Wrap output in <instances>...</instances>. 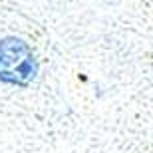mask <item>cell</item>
<instances>
[{
	"mask_svg": "<svg viewBox=\"0 0 153 153\" xmlns=\"http://www.w3.org/2000/svg\"><path fill=\"white\" fill-rule=\"evenodd\" d=\"M38 60L28 42L16 36L0 40V82L28 88L38 76Z\"/></svg>",
	"mask_w": 153,
	"mask_h": 153,
	"instance_id": "cell-1",
	"label": "cell"
}]
</instances>
